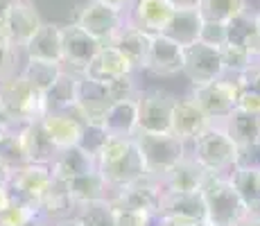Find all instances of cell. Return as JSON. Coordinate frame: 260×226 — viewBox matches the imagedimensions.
I'll return each mask as SVG.
<instances>
[{
	"label": "cell",
	"mask_w": 260,
	"mask_h": 226,
	"mask_svg": "<svg viewBox=\"0 0 260 226\" xmlns=\"http://www.w3.org/2000/svg\"><path fill=\"white\" fill-rule=\"evenodd\" d=\"M95 168L102 172V177L111 185V192L147 174L141 152L136 147V140L116 138V136H107L102 140V145L95 152Z\"/></svg>",
	"instance_id": "obj_1"
},
{
	"label": "cell",
	"mask_w": 260,
	"mask_h": 226,
	"mask_svg": "<svg viewBox=\"0 0 260 226\" xmlns=\"http://www.w3.org/2000/svg\"><path fill=\"white\" fill-rule=\"evenodd\" d=\"M188 156L206 174H229L242 163V152L222 124H211L194 143H190Z\"/></svg>",
	"instance_id": "obj_2"
},
{
	"label": "cell",
	"mask_w": 260,
	"mask_h": 226,
	"mask_svg": "<svg viewBox=\"0 0 260 226\" xmlns=\"http://www.w3.org/2000/svg\"><path fill=\"white\" fill-rule=\"evenodd\" d=\"M206 206V222L213 226H238L249 215L229 174H206L199 188Z\"/></svg>",
	"instance_id": "obj_3"
},
{
	"label": "cell",
	"mask_w": 260,
	"mask_h": 226,
	"mask_svg": "<svg viewBox=\"0 0 260 226\" xmlns=\"http://www.w3.org/2000/svg\"><path fill=\"white\" fill-rule=\"evenodd\" d=\"M0 115L12 127H21L27 122H39L46 115L43 95L37 93L21 73L0 82Z\"/></svg>",
	"instance_id": "obj_4"
},
{
	"label": "cell",
	"mask_w": 260,
	"mask_h": 226,
	"mask_svg": "<svg viewBox=\"0 0 260 226\" xmlns=\"http://www.w3.org/2000/svg\"><path fill=\"white\" fill-rule=\"evenodd\" d=\"M136 147L141 152L145 172L149 177L163 179L172 168H177L188 156V145L181 143L172 134H143L136 132L134 136Z\"/></svg>",
	"instance_id": "obj_5"
},
{
	"label": "cell",
	"mask_w": 260,
	"mask_h": 226,
	"mask_svg": "<svg viewBox=\"0 0 260 226\" xmlns=\"http://www.w3.org/2000/svg\"><path fill=\"white\" fill-rule=\"evenodd\" d=\"M242 88H244V82L240 75H224V77L215 79V82L192 86L190 95L202 107V111L208 115V120L213 124H222L229 115L236 111L238 95Z\"/></svg>",
	"instance_id": "obj_6"
},
{
	"label": "cell",
	"mask_w": 260,
	"mask_h": 226,
	"mask_svg": "<svg viewBox=\"0 0 260 226\" xmlns=\"http://www.w3.org/2000/svg\"><path fill=\"white\" fill-rule=\"evenodd\" d=\"M7 185L16 199L39 208L48 190L54 185L52 168H50V163H21L12 168Z\"/></svg>",
	"instance_id": "obj_7"
},
{
	"label": "cell",
	"mask_w": 260,
	"mask_h": 226,
	"mask_svg": "<svg viewBox=\"0 0 260 226\" xmlns=\"http://www.w3.org/2000/svg\"><path fill=\"white\" fill-rule=\"evenodd\" d=\"M138 132L143 134H170L172 109L177 95L161 88L138 90Z\"/></svg>",
	"instance_id": "obj_8"
},
{
	"label": "cell",
	"mask_w": 260,
	"mask_h": 226,
	"mask_svg": "<svg viewBox=\"0 0 260 226\" xmlns=\"http://www.w3.org/2000/svg\"><path fill=\"white\" fill-rule=\"evenodd\" d=\"M75 23L86 34H91L100 45H111L120 34V29L127 25V18H124L122 12L109 7V5L98 3V0H88L82 7V12L77 14Z\"/></svg>",
	"instance_id": "obj_9"
},
{
	"label": "cell",
	"mask_w": 260,
	"mask_h": 226,
	"mask_svg": "<svg viewBox=\"0 0 260 226\" xmlns=\"http://www.w3.org/2000/svg\"><path fill=\"white\" fill-rule=\"evenodd\" d=\"M183 75L192 86H202V84L224 77L226 73H224L222 52L199 41L183 48Z\"/></svg>",
	"instance_id": "obj_10"
},
{
	"label": "cell",
	"mask_w": 260,
	"mask_h": 226,
	"mask_svg": "<svg viewBox=\"0 0 260 226\" xmlns=\"http://www.w3.org/2000/svg\"><path fill=\"white\" fill-rule=\"evenodd\" d=\"M161 195H163L161 179L145 174V177L134 181V183H127V185H122V188L113 190L109 202L113 206H118V208L143 210V213H152L154 217H156L158 204H161Z\"/></svg>",
	"instance_id": "obj_11"
},
{
	"label": "cell",
	"mask_w": 260,
	"mask_h": 226,
	"mask_svg": "<svg viewBox=\"0 0 260 226\" xmlns=\"http://www.w3.org/2000/svg\"><path fill=\"white\" fill-rule=\"evenodd\" d=\"M39 124L57 152L82 145L84 134H86V124L75 111H48L39 120Z\"/></svg>",
	"instance_id": "obj_12"
},
{
	"label": "cell",
	"mask_w": 260,
	"mask_h": 226,
	"mask_svg": "<svg viewBox=\"0 0 260 226\" xmlns=\"http://www.w3.org/2000/svg\"><path fill=\"white\" fill-rule=\"evenodd\" d=\"M102 48L91 34H86L77 23L61 25V52H63V68L73 73H82L91 63V59Z\"/></svg>",
	"instance_id": "obj_13"
},
{
	"label": "cell",
	"mask_w": 260,
	"mask_h": 226,
	"mask_svg": "<svg viewBox=\"0 0 260 226\" xmlns=\"http://www.w3.org/2000/svg\"><path fill=\"white\" fill-rule=\"evenodd\" d=\"M136 70L132 68V63L120 54V50L116 45H102L98 50V54L91 59L86 68L82 70V79L95 86H107L113 79H120L124 75H134Z\"/></svg>",
	"instance_id": "obj_14"
},
{
	"label": "cell",
	"mask_w": 260,
	"mask_h": 226,
	"mask_svg": "<svg viewBox=\"0 0 260 226\" xmlns=\"http://www.w3.org/2000/svg\"><path fill=\"white\" fill-rule=\"evenodd\" d=\"M211 120L208 115L202 111L197 102H194L192 95H186V98H177L172 109V122H170V134L177 136L181 143H194L208 127H211Z\"/></svg>",
	"instance_id": "obj_15"
},
{
	"label": "cell",
	"mask_w": 260,
	"mask_h": 226,
	"mask_svg": "<svg viewBox=\"0 0 260 226\" xmlns=\"http://www.w3.org/2000/svg\"><path fill=\"white\" fill-rule=\"evenodd\" d=\"M156 217H168L188 226H199L206 222V206L202 192H166L161 195Z\"/></svg>",
	"instance_id": "obj_16"
},
{
	"label": "cell",
	"mask_w": 260,
	"mask_h": 226,
	"mask_svg": "<svg viewBox=\"0 0 260 226\" xmlns=\"http://www.w3.org/2000/svg\"><path fill=\"white\" fill-rule=\"evenodd\" d=\"M145 70L154 77H174L183 73V48L166 34H154Z\"/></svg>",
	"instance_id": "obj_17"
},
{
	"label": "cell",
	"mask_w": 260,
	"mask_h": 226,
	"mask_svg": "<svg viewBox=\"0 0 260 226\" xmlns=\"http://www.w3.org/2000/svg\"><path fill=\"white\" fill-rule=\"evenodd\" d=\"M5 23H7L9 43H12L14 48H18L21 52L25 50V45L34 39L39 27L43 25L37 7H34L29 0H16L14 7L9 9V14L5 16Z\"/></svg>",
	"instance_id": "obj_18"
},
{
	"label": "cell",
	"mask_w": 260,
	"mask_h": 226,
	"mask_svg": "<svg viewBox=\"0 0 260 226\" xmlns=\"http://www.w3.org/2000/svg\"><path fill=\"white\" fill-rule=\"evenodd\" d=\"M229 179L247 206L249 217L260 219V163L256 160L240 163L229 172Z\"/></svg>",
	"instance_id": "obj_19"
},
{
	"label": "cell",
	"mask_w": 260,
	"mask_h": 226,
	"mask_svg": "<svg viewBox=\"0 0 260 226\" xmlns=\"http://www.w3.org/2000/svg\"><path fill=\"white\" fill-rule=\"evenodd\" d=\"M152 37L154 34L145 32V29H141L138 25L127 21V25L120 29V34L111 45H116L120 50V54L132 63L134 70H145V66H147V57H149V48H152Z\"/></svg>",
	"instance_id": "obj_20"
},
{
	"label": "cell",
	"mask_w": 260,
	"mask_h": 226,
	"mask_svg": "<svg viewBox=\"0 0 260 226\" xmlns=\"http://www.w3.org/2000/svg\"><path fill=\"white\" fill-rule=\"evenodd\" d=\"M66 190H68V197H71L75 210L82 208V206H86V204L111 199V185L107 183V179L102 177V172H100L98 168L84 172L82 177L68 181Z\"/></svg>",
	"instance_id": "obj_21"
},
{
	"label": "cell",
	"mask_w": 260,
	"mask_h": 226,
	"mask_svg": "<svg viewBox=\"0 0 260 226\" xmlns=\"http://www.w3.org/2000/svg\"><path fill=\"white\" fill-rule=\"evenodd\" d=\"M16 138L25 163H52V158L57 156V149L52 147L39 122H27L16 127Z\"/></svg>",
	"instance_id": "obj_22"
},
{
	"label": "cell",
	"mask_w": 260,
	"mask_h": 226,
	"mask_svg": "<svg viewBox=\"0 0 260 226\" xmlns=\"http://www.w3.org/2000/svg\"><path fill=\"white\" fill-rule=\"evenodd\" d=\"M172 14L174 5L170 0H134L129 21L149 34H163Z\"/></svg>",
	"instance_id": "obj_23"
},
{
	"label": "cell",
	"mask_w": 260,
	"mask_h": 226,
	"mask_svg": "<svg viewBox=\"0 0 260 226\" xmlns=\"http://www.w3.org/2000/svg\"><path fill=\"white\" fill-rule=\"evenodd\" d=\"M102 132L116 138H134L138 132V100H120L107 109Z\"/></svg>",
	"instance_id": "obj_24"
},
{
	"label": "cell",
	"mask_w": 260,
	"mask_h": 226,
	"mask_svg": "<svg viewBox=\"0 0 260 226\" xmlns=\"http://www.w3.org/2000/svg\"><path fill=\"white\" fill-rule=\"evenodd\" d=\"M79 77H82V75H79ZM109 107H111V102L107 100L102 86H95V84H88V82L82 79L79 100L73 109V111L79 115V120H82L88 129H102L104 115H107Z\"/></svg>",
	"instance_id": "obj_25"
},
{
	"label": "cell",
	"mask_w": 260,
	"mask_h": 226,
	"mask_svg": "<svg viewBox=\"0 0 260 226\" xmlns=\"http://www.w3.org/2000/svg\"><path fill=\"white\" fill-rule=\"evenodd\" d=\"M52 168V177L54 181H61V183H68V181L82 177L84 172L95 168V156L88 152L84 145H77V147H68L57 152V156L50 163Z\"/></svg>",
	"instance_id": "obj_26"
},
{
	"label": "cell",
	"mask_w": 260,
	"mask_h": 226,
	"mask_svg": "<svg viewBox=\"0 0 260 226\" xmlns=\"http://www.w3.org/2000/svg\"><path fill=\"white\" fill-rule=\"evenodd\" d=\"M222 127L226 129V134L231 136L233 143L240 147V152H242V163L251 160L249 158V154H251L253 149L258 147V143H260V118L233 111L222 122Z\"/></svg>",
	"instance_id": "obj_27"
},
{
	"label": "cell",
	"mask_w": 260,
	"mask_h": 226,
	"mask_svg": "<svg viewBox=\"0 0 260 226\" xmlns=\"http://www.w3.org/2000/svg\"><path fill=\"white\" fill-rule=\"evenodd\" d=\"M25 59H41V61H63L61 52V25L57 23H43L34 39L25 45L23 50ZM63 66V63H61Z\"/></svg>",
	"instance_id": "obj_28"
},
{
	"label": "cell",
	"mask_w": 260,
	"mask_h": 226,
	"mask_svg": "<svg viewBox=\"0 0 260 226\" xmlns=\"http://www.w3.org/2000/svg\"><path fill=\"white\" fill-rule=\"evenodd\" d=\"M79 86H82V77L73 70H63L54 86L43 95L46 102V113L48 111H73L75 104L79 100Z\"/></svg>",
	"instance_id": "obj_29"
},
{
	"label": "cell",
	"mask_w": 260,
	"mask_h": 226,
	"mask_svg": "<svg viewBox=\"0 0 260 226\" xmlns=\"http://www.w3.org/2000/svg\"><path fill=\"white\" fill-rule=\"evenodd\" d=\"M202 25H204V18L199 14V9H174L163 34L170 37L172 41H177L181 48H188V45L199 41Z\"/></svg>",
	"instance_id": "obj_30"
},
{
	"label": "cell",
	"mask_w": 260,
	"mask_h": 226,
	"mask_svg": "<svg viewBox=\"0 0 260 226\" xmlns=\"http://www.w3.org/2000/svg\"><path fill=\"white\" fill-rule=\"evenodd\" d=\"M204 179H206V172L190 156H186L161 179V185L166 192H199Z\"/></svg>",
	"instance_id": "obj_31"
},
{
	"label": "cell",
	"mask_w": 260,
	"mask_h": 226,
	"mask_svg": "<svg viewBox=\"0 0 260 226\" xmlns=\"http://www.w3.org/2000/svg\"><path fill=\"white\" fill-rule=\"evenodd\" d=\"M61 63H54V61H41V59H25L21 75L25 77V82L29 84L37 93L46 95L50 88L54 86V82L59 79V75L63 73Z\"/></svg>",
	"instance_id": "obj_32"
},
{
	"label": "cell",
	"mask_w": 260,
	"mask_h": 226,
	"mask_svg": "<svg viewBox=\"0 0 260 226\" xmlns=\"http://www.w3.org/2000/svg\"><path fill=\"white\" fill-rule=\"evenodd\" d=\"M71 215H75V206L71 202V197H68L66 183L54 181V185L48 190L43 202L39 204V217L52 224V222H57V219L71 217Z\"/></svg>",
	"instance_id": "obj_33"
},
{
	"label": "cell",
	"mask_w": 260,
	"mask_h": 226,
	"mask_svg": "<svg viewBox=\"0 0 260 226\" xmlns=\"http://www.w3.org/2000/svg\"><path fill=\"white\" fill-rule=\"evenodd\" d=\"M197 9L204 21L224 23V25H229L238 16H242L244 12H249L247 0H199Z\"/></svg>",
	"instance_id": "obj_34"
},
{
	"label": "cell",
	"mask_w": 260,
	"mask_h": 226,
	"mask_svg": "<svg viewBox=\"0 0 260 226\" xmlns=\"http://www.w3.org/2000/svg\"><path fill=\"white\" fill-rule=\"evenodd\" d=\"M75 217L82 226H116V206L109 199L86 204L75 210Z\"/></svg>",
	"instance_id": "obj_35"
},
{
	"label": "cell",
	"mask_w": 260,
	"mask_h": 226,
	"mask_svg": "<svg viewBox=\"0 0 260 226\" xmlns=\"http://www.w3.org/2000/svg\"><path fill=\"white\" fill-rule=\"evenodd\" d=\"M219 52H222L224 73L226 75H244L253 63L258 61L247 48H242V45H238V43H231V41L224 45Z\"/></svg>",
	"instance_id": "obj_36"
},
{
	"label": "cell",
	"mask_w": 260,
	"mask_h": 226,
	"mask_svg": "<svg viewBox=\"0 0 260 226\" xmlns=\"http://www.w3.org/2000/svg\"><path fill=\"white\" fill-rule=\"evenodd\" d=\"M34 219H39V208L16 197L7 208L0 210V226H29Z\"/></svg>",
	"instance_id": "obj_37"
},
{
	"label": "cell",
	"mask_w": 260,
	"mask_h": 226,
	"mask_svg": "<svg viewBox=\"0 0 260 226\" xmlns=\"http://www.w3.org/2000/svg\"><path fill=\"white\" fill-rule=\"evenodd\" d=\"M104 95H107L109 102H120V100H129V98H136L138 95V84H136V77L134 75H124V77L120 79H113L111 84H107V86H102Z\"/></svg>",
	"instance_id": "obj_38"
},
{
	"label": "cell",
	"mask_w": 260,
	"mask_h": 226,
	"mask_svg": "<svg viewBox=\"0 0 260 226\" xmlns=\"http://www.w3.org/2000/svg\"><path fill=\"white\" fill-rule=\"evenodd\" d=\"M199 43H206V45H211V48L222 50L224 45L229 43V25L204 21L202 34H199Z\"/></svg>",
	"instance_id": "obj_39"
},
{
	"label": "cell",
	"mask_w": 260,
	"mask_h": 226,
	"mask_svg": "<svg viewBox=\"0 0 260 226\" xmlns=\"http://www.w3.org/2000/svg\"><path fill=\"white\" fill-rule=\"evenodd\" d=\"M18 61H21V50L14 48L12 43H0V82L21 73Z\"/></svg>",
	"instance_id": "obj_40"
},
{
	"label": "cell",
	"mask_w": 260,
	"mask_h": 226,
	"mask_svg": "<svg viewBox=\"0 0 260 226\" xmlns=\"http://www.w3.org/2000/svg\"><path fill=\"white\" fill-rule=\"evenodd\" d=\"M0 160L9 168H16V165L25 163L21 147H18V138H16V127L12 129L3 140H0Z\"/></svg>",
	"instance_id": "obj_41"
},
{
	"label": "cell",
	"mask_w": 260,
	"mask_h": 226,
	"mask_svg": "<svg viewBox=\"0 0 260 226\" xmlns=\"http://www.w3.org/2000/svg\"><path fill=\"white\" fill-rule=\"evenodd\" d=\"M154 215L143 213V210L132 208H118L116 206V226H152Z\"/></svg>",
	"instance_id": "obj_42"
},
{
	"label": "cell",
	"mask_w": 260,
	"mask_h": 226,
	"mask_svg": "<svg viewBox=\"0 0 260 226\" xmlns=\"http://www.w3.org/2000/svg\"><path fill=\"white\" fill-rule=\"evenodd\" d=\"M236 111L260 118V93L258 90H253L249 86H244L242 90H240L238 102H236Z\"/></svg>",
	"instance_id": "obj_43"
},
{
	"label": "cell",
	"mask_w": 260,
	"mask_h": 226,
	"mask_svg": "<svg viewBox=\"0 0 260 226\" xmlns=\"http://www.w3.org/2000/svg\"><path fill=\"white\" fill-rule=\"evenodd\" d=\"M240 77H242L244 86H249V88H253V90H258L260 93V61H256L251 68L247 70V73L240 75Z\"/></svg>",
	"instance_id": "obj_44"
},
{
	"label": "cell",
	"mask_w": 260,
	"mask_h": 226,
	"mask_svg": "<svg viewBox=\"0 0 260 226\" xmlns=\"http://www.w3.org/2000/svg\"><path fill=\"white\" fill-rule=\"evenodd\" d=\"M12 202H14V192L9 190L7 183H0V210H5Z\"/></svg>",
	"instance_id": "obj_45"
},
{
	"label": "cell",
	"mask_w": 260,
	"mask_h": 226,
	"mask_svg": "<svg viewBox=\"0 0 260 226\" xmlns=\"http://www.w3.org/2000/svg\"><path fill=\"white\" fill-rule=\"evenodd\" d=\"M98 3H104V5H109V7H113V9H118V12H127V9H132V5H134V0H98Z\"/></svg>",
	"instance_id": "obj_46"
},
{
	"label": "cell",
	"mask_w": 260,
	"mask_h": 226,
	"mask_svg": "<svg viewBox=\"0 0 260 226\" xmlns=\"http://www.w3.org/2000/svg\"><path fill=\"white\" fill-rule=\"evenodd\" d=\"M174 5V9H197L199 0H170Z\"/></svg>",
	"instance_id": "obj_47"
},
{
	"label": "cell",
	"mask_w": 260,
	"mask_h": 226,
	"mask_svg": "<svg viewBox=\"0 0 260 226\" xmlns=\"http://www.w3.org/2000/svg\"><path fill=\"white\" fill-rule=\"evenodd\" d=\"M50 226H82L79 224V219L75 217V215H71V217H63V219H57V222H52Z\"/></svg>",
	"instance_id": "obj_48"
},
{
	"label": "cell",
	"mask_w": 260,
	"mask_h": 226,
	"mask_svg": "<svg viewBox=\"0 0 260 226\" xmlns=\"http://www.w3.org/2000/svg\"><path fill=\"white\" fill-rule=\"evenodd\" d=\"M152 226H188V224L174 222V219H168V217H154V224Z\"/></svg>",
	"instance_id": "obj_49"
},
{
	"label": "cell",
	"mask_w": 260,
	"mask_h": 226,
	"mask_svg": "<svg viewBox=\"0 0 260 226\" xmlns=\"http://www.w3.org/2000/svg\"><path fill=\"white\" fill-rule=\"evenodd\" d=\"M14 3H16V0H0V18L7 16L9 9L14 7Z\"/></svg>",
	"instance_id": "obj_50"
},
{
	"label": "cell",
	"mask_w": 260,
	"mask_h": 226,
	"mask_svg": "<svg viewBox=\"0 0 260 226\" xmlns=\"http://www.w3.org/2000/svg\"><path fill=\"white\" fill-rule=\"evenodd\" d=\"M12 129H14V127H12V124H9V122H7V120H5V118H3V115H0V140H3V138H5V136H7V134H9V132H12Z\"/></svg>",
	"instance_id": "obj_51"
},
{
	"label": "cell",
	"mask_w": 260,
	"mask_h": 226,
	"mask_svg": "<svg viewBox=\"0 0 260 226\" xmlns=\"http://www.w3.org/2000/svg\"><path fill=\"white\" fill-rule=\"evenodd\" d=\"M0 43H9V32H7V23H5V18H0Z\"/></svg>",
	"instance_id": "obj_52"
},
{
	"label": "cell",
	"mask_w": 260,
	"mask_h": 226,
	"mask_svg": "<svg viewBox=\"0 0 260 226\" xmlns=\"http://www.w3.org/2000/svg\"><path fill=\"white\" fill-rule=\"evenodd\" d=\"M9 172H12V168H9V165H5L3 160H0V183H7Z\"/></svg>",
	"instance_id": "obj_53"
},
{
	"label": "cell",
	"mask_w": 260,
	"mask_h": 226,
	"mask_svg": "<svg viewBox=\"0 0 260 226\" xmlns=\"http://www.w3.org/2000/svg\"><path fill=\"white\" fill-rule=\"evenodd\" d=\"M238 226H260V219H256V217H247L244 222H240Z\"/></svg>",
	"instance_id": "obj_54"
},
{
	"label": "cell",
	"mask_w": 260,
	"mask_h": 226,
	"mask_svg": "<svg viewBox=\"0 0 260 226\" xmlns=\"http://www.w3.org/2000/svg\"><path fill=\"white\" fill-rule=\"evenodd\" d=\"M29 226H50V222H46V219H41V217H39V219H34V222L29 224Z\"/></svg>",
	"instance_id": "obj_55"
},
{
	"label": "cell",
	"mask_w": 260,
	"mask_h": 226,
	"mask_svg": "<svg viewBox=\"0 0 260 226\" xmlns=\"http://www.w3.org/2000/svg\"><path fill=\"white\" fill-rule=\"evenodd\" d=\"M253 154H256V163H260V143H258V147L253 149Z\"/></svg>",
	"instance_id": "obj_56"
},
{
	"label": "cell",
	"mask_w": 260,
	"mask_h": 226,
	"mask_svg": "<svg viewBox=\"0 0 260 226\" xmlns=\"http://www.w3.org/2000/svg\"><path fill=\"white\" fill-rule=\"evenodd\" d=\"M199 226H213V224H208V222H204V224H199Z\"/></svg>",
	"instance_id": "obj_57"
}]
</instances>
